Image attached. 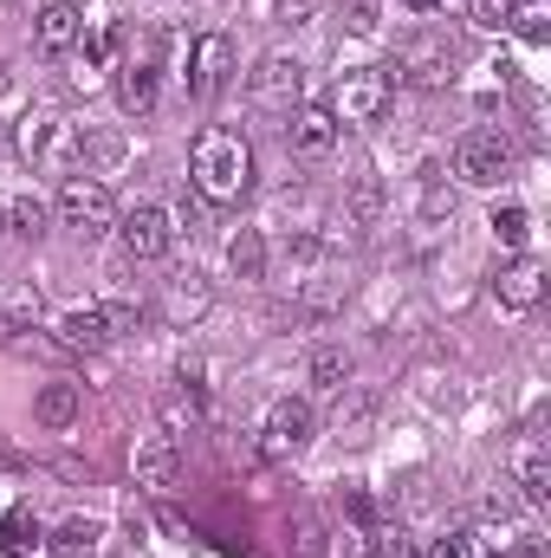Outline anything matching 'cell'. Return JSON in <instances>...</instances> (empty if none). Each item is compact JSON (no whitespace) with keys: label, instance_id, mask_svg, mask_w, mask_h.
<instances>
[{"label":"cell","instance_id":"obj_1","mask_svg":"<svg viewBox=\"0 0 551 558\" xmlns=\"http://www.w3.org/2000/svg\"><path fill=\"white\" fill-rule=\"evenodd\" d=\"M188 189L208 208L247 202V189H254V143L241 137V131H228V124H208L195 137V149H188Z\"/></svg>","mask_w":551,"mask_h":558},{"label":"cell","instance_id":"obj_2","mask_svg":"<svg viewBox=\"0 0 551 558\" xmlns=\"http://www.w3.org/2000/svg\"><path fill=\"white\" fill-rule=\"evenodd\" d=\"M13 149H20L33 169H46V175H78V169H85V131H78L72 118H26L20 137H13Z\"/></svg>","mask_w":551,"mask_h":558},{"label":"cell","instance_id":"obj_3","mask_svg":"<svg viewBox=\"0 0 551 558\" xmlns=\"http://www.w3.org/2000/svg\"><path fill=\"white\" fill-rule=\"evenodd\" d=\"M390 98H396V78L383 65H351V72H338V92H331L325 111L338 124H377L390 111Z\"/></svg>","mask_w":551,"mask_h":558},{"label":"cell","instance_id":"obj_4","mask_svg":"<svg viewBox=\"0 0 551 558\" xmlns=\"http://www.w3.org/2000/svg\"><path fill=\"white\" fill-rule=\"evenodd\" d=\"M52 208H59V221H65L72 234H85V241H98V234L118 228V202H111V189H105L98 175H65Z\"/></svg>","mask_w":551,"mask_h":558},{"label":"cell","instance_id":"obj_5","mask_svg":"<svg viewBox=\"0 0 551 558\" xmlns=\"http://www.w3.org/2000/svg\"><path fill=\"white\" fill-rule=\"evenodd\" d=\"M454 175L474 182V189H500V182L513 175V137L493 131V124L467 131V137L454 143Z\"/></svg>","mask_w":551,"mask_h":558},{"label":"cell","instance_id":"obj_6","mask_svg":"<svg viewBox=\"0 0 551 558\" xmlns=\"http://www.w3.org/2000/svg\"><path fill=\"white\" fill-rule=\"evenodd\" d=\"M228 78H234V39H228V33H201V39L188 46V92H195L201 105H215V98L228 92Z\"/></svg>","mask_w":551,"mask_h":558},{"label":"cell","instance_id":"obj_7","mask_svg":"<svg viewBox=\"0 0 551 558\" xmlns=\"http://www.w3.org/2000/svg\"><path fill=\"white\" fill-rule=\"evenodd\" d=\"M493 299H500L506 312H539V305H546V267H539L532 254H513V260L493 274Z\"/></svg>","mask_w":551,"mask_h":558},{"label":"cell","instance_id":"obj_8","mask_svg":"<svg viewBox=\"0 0 551 558\" xmlns=\"http://www.w3.org/2000/svg\"><path fill=\"white\" fill-rule=\"evenodd\" d=\"M118 234H124V254L131 260H162L169 254V241H175V228H169V215L162 208H131V215H118Z\"/></svg>","mask_w":551,"mask_h":558},{"label":"cell","instance_id":"obj_9","mask_svg":"<svg viewBox=\"0 0 551 558\" xmlns=\"http://www.w3.org/2000/svg\"><path fill=\"white\" fill-rule=\"evenodd\" d=\"M311 435H318V416H311L305 397H279L267 410V454H298Z\"/></svg>","mask_w":551,"mask_h":558},{"label":"cell","instance_id":"obj_10","mask_svg":"<svg viewBox=\"0 0 551 558\" xmlns=\"http://www.w3.org/2000/svg\"><path fill=\"white\" fill-rule=\"evenodd\" d=\"M131 468H137V487L169 494V487L182 481V448H175V435H143L137 454H131Z\"/></svg>","mask_w":551,"mask_h":558},{"label":"cell","instance_id":"obj_11","mask_svg":"<svg viewBox=\"0 0 551 558\" xmlns=\"http://www.w3.org/2000/svg\"><path fill=\"white\" fill-rule=\"evenodd\" d=\"M298 85H305V78H298V59H292V52H267V59L254 65V98L273 105V111H292V105H298Z\"/></svg>","mask_w":551,"mask_h":558},{"label":"cell","instance_id":"obj_12","mask_svg":"<svg viewBox=\"0 0 551 558\" xmlns=\"http://www.w3.org/2000/svg\"><path fill=\"white\" fill-rule=\"evenodd\" d=\"M33 39H39V52H46V59H59V52H72V46L85 39V13H78L72 0H46V7H39Z\"/></svg>","mask_w":551,"mask_h":558},{"label":"cell","instance_id":"obj_13","mask_svg":"<svg viewBox=\"0 0 551 558\" xmlns=\"http://www.w3.org/2000/svg\"><path fill=\"white\" fill-rule=\"evenodd\" d=\"M513 487H519L526 507H546L551 500V454H546L539 435H526V441L513 448Z\"/></svg>","mask_w":551,"mask_h":558},{"label":"cell","instance_id":"obj_14","mask_svg":"<svg viewBox=\"0 0 551 558\" xmlns=\"http://www.w3.org/2000/svg\"><path fill=\"white\" fill-rule=\"evenodd\" d=\"M39 546H46V526H39L33 500H13V507H7V520H0V553H7V558H33Z\"/></svg>","mask_w":551,"mask_h":558},{"label":"cell","instance_id":"obj_15","mask_svg":"<svg viewBox=\"0 0 551 558\" xmlns=\"http://www.w3.org/2000/svg\"><path fill=\"white\" fill-rule=\"evenodd\" d=\"M338 143V118L325 105H292V149L298 156H325Z\"/></svg>","mask_w":551,"mask_h":558},{"label":"cell","instance_id":"obj_16","mask_svg":"<svg viewBox=\"0 0 551 558\" xmlns=\"http://www.w3.org/2000/svg\"><path fill=\"white\" fill-rule=\"evenodd\" d=\"M118 105H124V118H149L156 111V65L149 59H124L118 65Z\"/></svg>","mask_w":551,"mask_h":558},{"label":"cell","instance_id":"obj_17","mask_svg":"<svg viewBox=\"0 0 551 558\" xmlns=\"http://www.w3.org/2000/svg\"><path fill=\"white\" fill-rule=\"evenodd\" d=\"M500 26H506L513 39H526V46H546L551 39V0H506Z\"/></svg>","mask_w":551,"mask_h":558},{"label":"cell","instance_id":"obj_18","mask_svg":"<svg viewBox=\"0 0 551 558\" xmlns=\"http://www.w3.org/2000/svg\"><path fill=\"white\" fill-rule=\"evenodd\" d=\"M85 410V397H78V384H46L39 397H33V422H46V428H72Z\"/></svg>","mask_w":551,"mask_h":558},{"label":"cell","instance_id":"obj_19","mask_svg":"<svg viewBox=\"0 0 551 558\" xmlns=\"http://www.w3.org/2000/svg\"><path fill=\"white\" fill-rule=\"evenodd\" d=\"M59 344H65V351H105V344H111V331H105L98 305H85V312H65V318H59Z\"/></svg>","mask_w":551,"mask_h":558},{"label":"cell","instance_id":"obj_20","mask_svg":"<svg viewBox=\"0 0 551 558\" xmlns=\"http://www.w3.org/2000/svg\"><path fill=\"white\" fill-rule=\"evenodd\" d=\"M98 539H105V520L72 513V520L52 533V553H59V558H91V553H98Z\"/></svg>","mask_w":551,"mask_h":558},{"label":"cell","instance_id":"obj_21","mask_svg":"<svg viewBox=\"0 0 551 558\" xmlns=\"http://www.w3.org/2000/svg\"><path fill=\"white\" fill-rule=\"evenodd\" d=\"M409 78L415 85H448V78H454V46H415Z\"/></svg>","mask_w":551,"mask_h":558},{"label":"cell","instance_id":"obj_22","mask_svg":"<svg viewBox=\"0 0 551 558\" xmlns=\"http://www.w3.org/2000/svg\"><path fill=\"white\" fill-rule=\"evenodd\" d=\"M228 267H234L241 279H260V274H267V241H260L254 228H241V234H234V247H228Z\"/></svg>","mask_w":551,"mask_h":558},{"label":"cell","instance_id":"obj_23","mask_svg":"<svg viewBox=\"0 0 551 558\" xmlns=\"http://www.w3.org/2000/svg\"><path fill=\"white\" fill-rule=\"evenodd\" d=\"M7 228L26 234V241H39V234H46V202H39V195H13V202H7Z\"/></svg>","mask_w":551,"mask_h":558},{"label":"cell","instance_id":"obj_24","mask_svg":"<svg viewBox=\"0 0 551 558\" xmlns=\"http://www.w3.org/2000/svg\"><path fill=\"white\" fill-rule=\"evenodd\" d=\"M493 234L513 247V254H526V234H532V221H526V208H493Z\"/></svg>","mask_w":551,"mask_h":558},{"label":"cell","instance_id":"obj_25","mask_svg":"<svg viewBox=\"0 0 551 558\" xmlns=\"http://www.w3.org/2000/svg\"><path fill=\"white\" fill-rule=\"evenodd\" d=\"M311 377H318V384H331V390H344L351 357H344V351H318V357H311Z\"/></svg>","mask_w":551,"mask_h":558},{"label":"cell","instance_id":"obj_26","mask_svg":"<svg viewBox=\"0 0 551 558\" xmlns=\"http://www.w3.org/2000/svg\"><path fill=\"white\" fill-rule=\"evenodd\" d=\"M111 52H118V26H98V33L85 39V59H91V65H105Z\"/></svg>","mask_w":551,"mask_h":558},{"label":"cell","instance_id":"obj_27","mask_svg":"<svg viewBox=\"0 0 551 558\" xmlns=\"http://www.w3.org/2000/svg\"><path fill=\"white\" fill-rule=\"evenodd\" d=\"M428 558H474V533H448V539H434Z\"/></svg>","mask_w":551,"mask_h":558},{"label":"cell","instance_id":"obj_28","mask_svg":"<svg viewBox=\"0 0 551 558\" xmlns=\"http://www.w3.org/2000/svg\"><path fill=\"white\" fill-rule=\"evenodd\" d=\"M162 416H169V428H162V435H175L182 422H195V416H201V403H195V397H169V410H162Z\"/></svg>","mask_w":551,"mask_h":558},{"label":"cell","instance_id":"obj_29","mask_svg":"<svg viewBox=\"0 0 551 558\" xmlns=\"http://www.w3.org/2000/svg\"><path fill=\"white\" fill-rule=\"evenodd\" d=\"M351 33H377V0H351Z\"/></svg>","mask_w":551,"mask_h":558},{"label":"cell","instance_id":"obj_30","mask_svg":"<svg viewBox=\"0 0 551 558\" xmlns=\"http://www.w3.org/2000/svg\"><path fill=\"white\" fill-rule=\"evenodd\" d=\"M311 7H318V0H279V13H292V20H298V13H311Z\"/></svg>","mask_w":551,"mask_h":558},{"label":"cell","instance_id":"obj_31","mask_svg":"<svg viewBox=\"0 0 551 558\" xmlns=\"http://www.w3.org/2000/svg\"><path fill=\"white\" fill-rule=\"evenodd\" d=\"M403 7H409V13H434V7H441V0H403Z\"/></svg>","mask_w":551,"mask_h":558},{"label":"cell","instance_id":"obj_32","mask_svg":"<svg viewBox=\"0 0 551 558\" xmlns=\"http://www.w3.org/2000/svg\"><path fill=\"white\" fill-rule=\"evenodd\" d=\"M0 228H7V202H0Z\"/></svg>","mask_w":551,"mask_h":558},{"label":"cell","instance_id":"obj_33","mask_svg":"<svg viewBox=\"0 0 551 558\" xmlns=\"http://www.w3.org/2000/svg\"><path fill=\"white\" fill-rule=\"evenodd\" d=\"M7 149H13V143H7V137H0V156H7Z\"/></svg>","mask_w":551,"mask_h":558}]
</instances>
